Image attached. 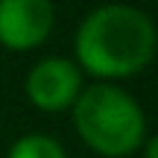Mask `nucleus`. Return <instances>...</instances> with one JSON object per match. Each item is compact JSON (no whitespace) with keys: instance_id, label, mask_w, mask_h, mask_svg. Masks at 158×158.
<instances>
[{"instance_id":"f257e3e1","label":"nucleus","mask_w":158,"mask_h":158,"mask_svg":"<svg viewBox=\"0 0 158 158\" xmlns=\"http://www.w3.org/2000/svg\"><path fill=\"white\" fill-rule=\"evenodd\" d=\"M79 70L97 79L135 76L155 56V23L129 3H102L82 18L73 38Z\"/></svg>"},{"instance_id":"f03ea898","label":"nucleus","mask_w":158,"mask_h":158,"mask_svg":"<svg viewBox=\"0 0 158 158\" xmlns=\"http://www.w3.org/2000/svg\"><path fill=\"white\" fill-rule=\"evenodd\" d=\"M70 111L82 143L102 158H129L147 141V114L141 102L114 82L82 88Z\"/></svg>"},{"instance_id":"7ed1b4c3","label":"nucleus","mask_w":158,"mask_h":158,"mask_svg":"<svg viewBox=\"0 0 158 158\" xmlns=\"http://www.w3.org/2000/svg\"><path fill=\"white\" fill-rule=\"evenodd\" d=\"M82 88L85 85H82L79 64L73 59H62V56H47L35 62L27 73V82H23L27 100L38 111H47V114L70 111Z\"/></svg>"},{"instance_id":"20e7f679","label":"nucleus","mask_w":158,"mask_h":158,"mask_svg":"<svg viewBox=\"0 0 158 158\" xmlns=\"http://www.w3.org/2000/svg\"><path fill=\"white\" fill-rule=\"evenodd\" d=\"M56 23L53 0H0V44L27 53L47 41Z\"/></svg>"},{"instance_id":"39448f33","label":"nucleus","mask_w":158,"mask_h":158,"mask_svg":"<svg viewBox=\"0 0 158 158\" xmlns=\"http://www.w3.org/2000/svg\"><path fill=\"white\" fill-rule=\"evenodd\" d=\"M6 158H68V152L56 138L41 135V132H29V135H21L9 147Z\"/></svg>"},{"instance_id":"423d86ee","label":"nucleus","mask_w":158,"mask_h":158,"mask_svg":"<svg viewBox=\"0 0 158 158\" xmlns=\"http://www.w3.org/2000/svg\"><path fill=\"white\" fill-rule=\"evenodd\" d=\"M141 149H143V158H158V138L147 135V141L141 143Z\"/></svg>"}]
</instances>
